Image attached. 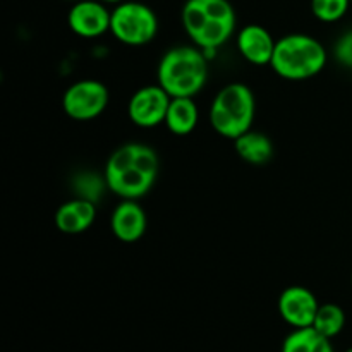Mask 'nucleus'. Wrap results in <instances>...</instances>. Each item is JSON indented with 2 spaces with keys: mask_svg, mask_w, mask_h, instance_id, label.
Segmentation results:
<instances>
[{
  "mask_svg": "<svg viewBox=\"0 0 352 352\" xmlns=\"http://www.w3.org/2000/svg\"><path fill=\"white\" fill-rule=\"evenodd\" d=\"M158 155L143 143H126L117 148L105 165L107 186L122 199H140L151 191L158 175Z\"/></svg>",
  "mask_w": 352,
  "mask_h": 352,
  "instance_id": "1",
  "label": "nucleus"
},
{
  "mask_svg": "<svg viewBox=\"0 0 352 352\" xmlns=\"http://www.w3.org/2000/svg\"><path fill=\"white\" fill-rule=\"evenodd\" d=\"M181 17L188 36L203 52L226 45L237 21L229 0H186Z\"/></svg>",
  "mask_w": 352,
  "mask_h": 352,
  "instance_id": "2",
  "label": "nucleus"
},
{
  "mask_svg": "<svg viewBox=\"0 0 352 352\" xmlns=\"http://www.w3.org/2000/svg\"><path fill=\"white\" fill-rule=\"evenodd\" d=\"M158 85L172 98H195L208 79V60L201 48L175 47L162 57L157 71Z\"/></svg>",
  "mask_w": 352,
  "mask_h": 352,
  "instance_id": "3",
  "label": "nucleus"
},
{
  "mask_svg": "<svg viewBox=\"0 0 352 352\" xmlns=\"http://www.w3.org/2000/svg\"><path fill=\"white\" fill-rule=\"evenodd\" d=\"M327 64V50L316 38L302 33L282 36L275 43L272 69L289 81H305L320 74Z\"/></svg>",
  "mask_w": 352,
  "mask_h": 352,
  "instance_id": "4",
  "label": "nucleus"
},
{
  "mask_svg": "<svg viewBox=\"0 0 352 352\" xmlns=\"http://www.w3.org/2000/svg\"><path fill=\"white\" fill-rule=\"evenodd\" d=\"M256 102L251 88L243 82L223 86L210 107V124L217 134L227 140H237L253 126Z\"/></svg>",
  "mask_w": 352,
  "mask_h": 352,
  "instance_id": "5",
  "label": "nucleus"
},
{
  "mask_svg": "<svg viewBox=\"0 0 352 352\" xmlns=\"http://www.w3.org/2000/svg\"><path fill=\"white\" fill-rule=\"evenodd\" d=\"M110 33L120 43L129 45V47H143L157 36L158 17L146 3L124 0L112 10Z\"/></svg>",
  "mask_w": 352,
  "mask_h": 352,
  "instance_id": "6",
  "label": "nucleus"
},
{
  "mask_svg": "<svg viewBox=\"0 0 352 352\" xmlns=\"http://www.w3.org/2000/svg\"><path fill=\"white\" fill-rule=\"evenodd\" d=\"M110 100V93L102 81L82 79L65 89L62 109L74 120H91L102 116Z\"/></svg>",
  "mask_w": 352,
  "mask_h": 352,
  "instance_id": "7",
  "label": "nucleus"
},
{
  "mask_svg": "<svg viewBox=\"0 0 352 352\" xmlns=\"http://www.w3.org/2000/svg\"><path fill=\"white\" fill-rule=\"evenodd\" d=\"M172 96L160 85L143 86L131 96L127 116L138 127H155L165 122Z\"/></svg>",
  "mask_w": 352,
  "mask_h": 352,
  "instance_id": "8",
  "label": "nucleus"
},
{
  "mask_svg": "<svg viewBox=\"0 0 352 352\" xmlns=\"http://www.w3.org/2000/svg\"><path fill=\"white\" fill-rule=\"evenodd\" d=\"M318 308L320 302L316 296L302 285H291L278 298V313L292 329L313 327Z\"/></svg>",
  "mask_w": 352,
  "mask_h": 352,
  "instance_id": "9",
  "label": "nucleus"
},
{
  "mask_svg": "<svg viewBox=\"0 0 352 352\" xmlns=\"http://www.w3.org/2000/svg\"><path fill=\"white\" fill-rule=\"evenodd\" d=\"M112 12L100 0H78L67 14V24L81 38H96L110 31Z\"/></svg>",
  "mask_w": 352,
  "mask_h": 352,
  "instance_id": "10",
  "label": "nucleus"
},
{
  "mask_svg": "<svg viewBox=\"0 0 352 352\" xmlns=\"http://www.w3.org/2000/svg\"><path fill=\"white\" fill-rule=\"evenodd\" d=\"M113 236L122 243H136L146 230V213L138 199H122L110 217Z\"/></svg>",
  "mask_w": 352,
  "mask_h": 352,
  "instance_id": "11",
  "label": "nucleus"
},
{
  "mask_svg": "<svg viewBox=\"0 0 352 352\" xmlns=\"http://www.w3.org/2000/svg\"><path fill=\"white\" fill-rule=\"evenodd\" d=\"M275 43L270 31L260 24H248L237 33V50L254 65H270Z\"/></svg>",
  "mask_w": 352,
  "mask_h": 352,
  "instance_id": "12",
  "label": "nucleus"
},
{
  "mask_svg": "<svg viewBox=\"0 0 352 352\" xmlns=\"http://www.w3.org/2000/svg\"><path fill=\"white\" fill-rule=\"evenodd\" d=\"M96 219V205L89 199L74 198L58 206L55 212V226L62 234L78 236L86 232Z\"/></svg>",
  "mask_w": 352,
  "mask_h": 352,
  "instance_id": "13",
  "label": "nucleus"
},
{
  "mask_svg": "<svg viewBox=\"0 0 352 352\" xmlns=\"http://www.w3.org/2000/svg\"><path fill=\"white\" fill-rule=\"evenodd\" d=\"M236 153L250 165H265L274 157V143L263 133L250 129L234 140Z\"/></svg>",
  "mask_w": 352,
  "mask_h": 352,
  "instance_id": "14",
  "label": "nucleus"
},
{
  "mask_svg": "<svg viewBox=\"0 0 352 352\" xmlns=\"http://www.w3.org/2000/svg\"><path fill=\"white\" fill-rule=\"evenodd\" d=\"M198 120L199 112L195 100L188 98V96L170 100L167 117H165V124H167L168 131L172 134H175V136L191 134L195 131V127L198 126Z\"/></svg>",
  "mask_w": 352,
  "mask_h": 352,
  "instance_id": "15",
  "label": "nucleus"
},
{
  "mask_svg": "<svg viewBox=\"0 0 352 352\" xmlns=\"http://www.w3.org/2000/svg\"><path fill=\"white\" fill-rule=\"evenodd\" d=\"M282 352H336L332 339H327L313 327L294 329L282 344Z\"/></svg>",
  "mask_w": 352,
  "mask_h": 352,
  "instance_id": "16",
  "label": "nucleus"
},
{
  "mask_svg": "<svg viewBox=\"0 0 352 352\" xmlns=\"http://www.w3.org/2000/svg\"><path fill=\"white\" fill-rule=\"evenodd\" d=\"M344 327H346V311L339 305H333V302L320 305L315 322H313V329L316 332L325 336L327 339H333L342 332Z\"/></svg>",
  "mask_w": 352,
  "mask_h": 352,
  "instance_id": "17",
  "label": "nucleus"
},
{
  "mask_svg": "<svg viewBox=\"0 0 352 352\" xmlns=\"http://www.w3.org/2000/svg\"><path fill=\"white\" fill-rule=\"evenodd\" d=\"M352 0H311V12L322 23L340 21L349 10Z\"/></svg>",
  "mask_w": 352,
  "mask_h": 352,
  "instance_id": "18",
  "label": "nucleus"
},
{
  "mask_svg": "<svg viewBox=\"0 0 352 352\" xmlns=\"http://www.w3.org/2000/svg\"><path fill=\"white\" fill-rule=\"evenodd\" d=\"M76 192H78V198L89 199V201L96 203L102 196L103 189L109 188L107 186L105 177L100 179L98 174H91V172H82L76 177L74 181Z\"/></svg>",
  "mask_w": 352,
  "mask_h": 352,
  "instance_id": "19",
  "label": "nucleus"
},
{
  "mask_svg": "<svg viewBox=\"0 0 352 352\" xmlns=\"http://www.w3.org/2000/svg\"><path fill=\"white\" fill-rule=\"evenodd\" d=\"M333 55H336L339 64H342L347 69H352V30L339 38Z\"/></svg>",
  "mask_w": 352,
  "mask_h": 352,
  "instance_id": "20",
  "label": "nucleus"
},
{
  "mask_svg": "<svg viewBox=\"0 0 352 352\" xmlns=\"http://www.w3.org/2000/svg\"><path fill=\"white\" fill-rule=\"evenodd\" d=\"M100 2H103V3H113V6H119V3H122L124 0H100Z\"/></svg>",
  "mask_w": 352,
  "mask_h": 352,
  "instance_id": "21",
  "label": "nucleus"
},
{
  "mask_svg": "<svg viewBox=\"0 0 352 352\" xmlns=\"http://www.w3.org/2000/svg\"><path fill=\"white\" fill-rule=\"evenodd\" d=\"M346 352H352V347H349V349H347Z\"/></svg>",
  "mask_w": 352,
  "mask_h": 352,
  "instance_id": "22",
  "label": "nucleus"
},
{
  "mask_svg": "<svg viewBox=\"0 0 352 352\" xmlns=\"http://www.w3.org/2000/svg\"><path fill=\"white\" fill-rule=\"evenodd\" d=\"M351 285H352V272H351Z\"/></svg>",
  "mask_w": 352,
  "mask_h": 352,
  "instance_id": "23",
  "label": "nucleus"
},
{
  "mask_svg": "<svg viewBox=\"0 0 352 352\" xmlns=\"http://www.w3.org/2000/svg\"><path fill=\"white\" fill-rule=\"evenodd\" d=\"M72 2H78V0H72Z\"/></svg>",
  "mask_w": 352,
  "mask_h": 352,
  "instance_id": "24",
  "label": "nucleus"
}]
</instances>
